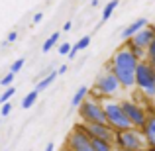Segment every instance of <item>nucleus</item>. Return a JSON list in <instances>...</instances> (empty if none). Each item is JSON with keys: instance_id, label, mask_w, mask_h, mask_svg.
Segmentation results:
<instances>
[{"instance_id": "34", "label": "nucleus", "mask_w": 155, "mask_h": 151, "mask_svg": "<svg viewBox=\"0 0 155 151\" xmlns=\"http://www.w3.org/2000/svg\"><path fill=\"white\" fill-rule=\"evenodd\" d=\"M151 28H153V31H155V22H153V26H151Z\"/></svg>"}, {"instance_id": "7", "label": "nucleus", "mask_w": 155, "mask_h": 151, "mask_svg": "<svg viewBox=\"0 0 155 151\" xmlns=\"http://www.w3.org/2000/svg\"><path fill=\"white\" fill-rule=\"evenodd\" d=\"M122 108H124L126 116H128V120L132 122L134 128L143 130L145 122H147V116H149L147 108H143V106L136 104V102H132V100H122Z\"/></svg>"}, {"instance_id": "28", "label": "nucleus", "mask_w": 155, "mask_h": 151, "mask_svg": "<svg viewBox=\"0 0 155 151\" xmlns=\"http://www.w3.org/2000/svg\"><path fill=\"white\" fill-rule=\"evenodd\" d=\"M43 20V14L41 12H38V14H34V24H39Z\"/></svg>"}, {"instance_id": "25", "label": "nucleus", "mask_w": 155, "mask_h": 151, "mask_svg": "<svg viewBox=\"0 0 155 151\" xmlns=\"http://www.w3.org/2000/svg\"><path fill=\"white\" fill-rule=\"evenodd\" d=\"M71 51H73V45H71V43H67V41L59 47V53H61V55H71Z\"/></svg>"}, {"instance_id": "19", "label": "nucleus", "mask_w": 155, "mask_h": 151, "mask_svg": "<svg viewBox=\"0 0 155 151\" xmlns=\"http://www.w3.org/2000/svg\"><path fill=\"white\" fill-rule=\"evenodd\" d=\"M57 39H59V31H53V34L49 35V38H47L45 41H43V45H41V51H43V53H47V51H49L51 47L57 43Z\"/></svg>"}, {"instance_id": "37", "label": "nucleus", "mask_w": 155, "mask_h": 151, "mask_svg": "<svg viewBox=\"0 0 155 151\" xmlns=\"http://www.w3.org/2000/svg\"><path fill=\"white\" fill-rule=\"evenodd\" d=\"M153 102H155V96H153Z\"/></svg>"}, {"instance_id": "30", "label": "nucleus", "mask_w": 155, "mask_h": 151, "mask_svg": "<svg viewBox=\"0 0 155 151\" xmlns=\"http://www.w3.org/2000/svg\"><path fill=\"white\" fill-rule=\"evenodd\" d=\"M43 151H55V143H53V141H49V143L45 145V149Z\"/></svg>"}, {"instance_id": "1", "label": "nucleus", "mask_w": 155, "mask_h": 151, "mask_svg": "<svg viewBox=\"0 0 155 151\" xmlns=\"http://www.w3.org/2000/svg\"><path fill=\"white\" fill-rule=\"evenodd\" d=\"M137 65H140V61L134 57V53L128 49V45H122L112 53V59L108 61L106 69L118 77V80L124 88H134L136 87Z\"/></svg>"}, {"instance_id": "36", "label": "nucleus", "mask_w": 155, "mask_h": 151, "mask_svg": "<svg viewBox=\"0 0 155 151\" xmlns=\"http://www.w3.org/2000/svg\"><path fill=\"white\" fill-rule=\"evenodd\" d=\"M147 149H149V147H147ZM149 151H155V149H149Z\"/></svg>"}, {"instance_id": "26", "label": "nucleus", "mask_w": 155, "mask_h": 151, "mask_svg": "<svg viewBox=\"0 0 155 151\" xmlns=\"http://www.w3.org/2000/svg\"><path fill=\"white\" fill-rule=\"evenodd\" d=\"M10 112H12V104H10V102H8V104H2V110H0L2 118H4V116H8Z\"/></svg>"}, {"instance_id": "2", "label": "nucleus", "mask_w": 155, "mask_h": 151, "mask_svg": "<svg viewBox=\"0 0 155 151\" xmlns=\"http://www.w3.org/2000/svg\"><path fill=\"white\" fill-rule=\"evenodd\" d=\"M104 112H106V124L114 130V132H128V130H134L132 122L128 120L124 108H122V102H116L112 98H106L104 102Z\"/></svg>"}, {"instance_id": "16", "label": "nucleus", "mask_w": 155, "mask_h": 151, "mask_svg": "<svg viewBox=\"0 0 155 151\" xmlns=\"http://www.w3.org/2000/svg\"><path fill=\"white\" fill-rule=\"evenodd\" d=\"M92 143V149L94 151H114L116 145L110 143V141H104V140H91Z\"/></svg>"}, {"instance_id": "18", "label": "nucleus", "mask_w": 155, "mask_h": 151, "mask_svg": "<svg viewBox=\"0 0 155 151\" xmlns=\"http://www.w3.org/2000/svg\"><path fill=\"white\" fill-rule=\"evenodd\" d=\"M38 96H39V92L34 88V90H31L30 94H26V98L22 100V108H26V110H28V108H31V106L38 102Z\"/></svg>"}, {"instance_id": "5", "label": "nucleus", "mask_w": 155, "mask_h": 151, "mask_svg": "<svg viewBox=\"0 0 155 151\" xmlns=\"http://www.w3.org/2000/svg\"><path fill=\"white\" fill-rule=\"evenodd\" d=\"M114 145L120 151H141L145 143V137L141 130H128V132H118L114 137Z\"/></svg>"}, {"instance_id": "21", "label": "nucleus", "mask_w": 155, "mask_h": 151, "mask_svg": "<svg viewBox=\"0 0 155 151\" xmlns=\"http://www.w3.org/2000/svg\"><path fill=\"white\" fill-rule=\"evenodd\" d=\"M16 94V90H14V87H10V88H6V90L2 92V96H0V104H8V100L12 98V96Z\"/></svg>"}, {"instance_id": "35", "label": "nucleus", "mask_w": 155, "mask_h": 151, "mask_svg": "<svg viewBox=\"0 0 155 151\" xmlns=\"http://www.w3.org/2000/svg\"><path fill=\"white\" fill-rule=\"evenodd\" d=\"M141 151H149V149H141Z\"/></svg>"}, {"instance_id": "32", "label": "nucleus", "mask_w": 155, "mask_h": 151, "mask_svg": "<svg viewBox=\"0 0 155 151\" xmlns=\"http://www.w3.org/2000/svg\"><path fill=\"white\" fill-rule=\"evenodd\" d=\"M91 6H92V8H98V6H100V2H98V0H92Z\"/></svg>"}, {"instance_id": "27", "label": "nucleus", "mask_w": 155, "mask_h": 151, "mask_svg": "<svg viewBox=\"0 0 155 151\" xmlns=\"http://www.w3.org/2000/svg\"><path fill=\"white\" fill-rule=\"evenodd\" d=\"M16 39H18V31H10V34H8V38H6V41L8 43H14Z\"/></svg>"}, {"instance_id": "6", "label": "nucleus", "mask_w": 155, "mask_h": 151, "mask_svg": "<svg viewBox=\"0 0 155 151\" xmlns=\"http://www.w3.org/2000/svg\"><path fill=\"white\" fill-rule=\"evenodd\" d=\"M136 87L145 96L153 98L155 96V67L149 65L147 61H141L136 71Z\"/></svg>"}, {"instance_id": "20", "label": "nucleus", "mask_w": 155, "mask_h": 151, "mask_svg": "<svg viewBox=\"0 0 155 151\" xmlns=\"http://www.w3.org/2000/svg\"><path fill=\"white\" fill-rule=\"evenodd\" d=\"M118 4H120L118 0H112V2H108V4H106V6H104V10H102V22L110 20V16H112V12L118 8Z\"/></svg>"}, {"instance_id": "13", "label": "nucleus", "mask_w": 155, "mask_h": 151, "mask_svg": "<svg viewBox=\"0 0 155 151\" xmlns=\"http://www.w3.org/2000/svg\"><path fill=\"white\" fill-rule=\"evenodd\" d=\"M88 98V88L87 87H81L79 90L73 94V100H71V106L73 108H81V104H83L84 100Z\"/></svg>"}, {"instance_id": "24", "label": "nucleus", "mask_w": 155, "mask_h": 151, "mask_svg": "<svg viewBox=\"0 0 155 151\" xmlns=\"http://www.w3.org/2000/svg\"><path fill=\"white\" fill-rule=\"evenodd\" d=\"M24 63H26V61L24 59H18V61H14V63H12V67H10V73H18V71H22V67H24Z\"/></svg>"}, {"instance_id": "15", "label": "nucleus", "mask_w": 155, "mask_h": 151, "mask_svg": "<svg viewBox=\"0 0 155 151\" xmlns=\"http://www.w3.org/2000/svg\"><path fill=\"white\" fill-rule=\"evenodd\" d=\"M57 75H59V73H57V71H51V73H49V75H47V77H45V79H41V80H39V83H38V84H35V90H38V92H41V90H45V88H47V87H49V84L53 83V80H55V79H57Z\"/></svg>"}, {"instance_id": "33", "label": "nucleus", "mask_w": 155, "mask_h": 151, "mask_svg": "<svg viewBox=\"0 0 155 151\" xmlns=\"http://www.w3.org/2000/svg\"><path fill=\"white\" fill-rule=\"evenodd\" d=\"M61 151H71V149H67V147H63V149H61Z\"/></svg>"}, {"instance_id": "22", "label": "nucleus", "mask_w": 155, "mask_h": 151, "mask_svg": "<svg viewBox=\"0 0 155 151\" xmlns=\"http://www.w3.org/2000/svg\"><path fill=\"white\" fill-rule=\"evenodd\" d=\"M14 73H8V75H4L2 79H0V84H2V87H6V88H10L12 87V83H14Z\"/></svg>"}, {"instance_id": "10", "label": "nucleus", "mask_w": 155, "mask_h": 151, "mask_svg": "<svg viewBox=\"0 0 155 151\" xmlns=\"http://www.w3.org/2000/svg\"><path fill=\"white\" fill-rule=\"evenodd\" d=\"M153 41H155V31H153L151 26L143 28V30H141L137 35H134V38L130 39V43H134V45L141 47V49H145V51H147V47L151 45Z\"/></svg>"}, {"instance_id": "29", "label": "nucleus", "mask_w": 155, "mask_h": 151, "mask_svg": "<svg viewBox=\"0 0 155 151\" xmlns=\"http://www.w3.org/2000/svg\"><path fill=\"white\" fill-rule=\"evenodd\" d=\"M67 69H69L67 65H61V67L57 69V73H59V75H65V73H67Z\"/></svg>"}, {"instance_id": "17", "label": "nucleus", "mask_w": 155, "mask_h": 151, "mask_svg": "<svg viewBox=\"0 0 155 151\" xmlns=\"http://www.w3.org/2000/svg\"><path fill=\"white\" fill-rule=\"evenodd\" d=\"M126 45H128V49L134 53V57H136V59L140 61V63H141V61H147V51H145V49H141V47L134 45V43H130V41L126 43Z\"/></svg>"}, {"instance_id": "3", "label": "nucleus", "mask_w": 155, "mask_h": 151, "mask_svg": "<svg viewBox=\"0 0 155 151\" xmlns=\"http://www.w3.org/2000/svg\"><path fill=\"white\" fill-rule=\"evenodd\" d=\"M122 84L120 80H118V77L114 75L112 71H108V69H104L102 73H100L98 77H96V83H94V90H92L91 96H96L98 94L102 100L106 98H114V96L118 94V92L122 90Z\"/></svg>"}, {"instance_id": "23", "label": "nucleus", "mask_w": 155, "mask_h": 151, "mask_svg": "<svg viewBox=\"0 0 155 151\" xmlns=\"http://www.w3.org/2000/svg\"><path fill=\"white\" fill-rule=\"evenodd\" d=\"M147 63L155 67V41H153L151 45L147 47Z\"/></svg>"}, {"instance_id": "12", "label": "nucleus", "mask_w": 155, "mask_h": 151, "mask_svg": "<svg viewBox=\"0 0 155 151\" xmlns=\"http://www.w3.org/2000/svg\"><path fill=\"white\" fill-rule=\"evenodd\" d=\"M147 26H149V24H147V20H145V18H137V20H134V22L130 24V26L126 28V30L122 31L120 35H122V39L130 41V39H132L134 35H137L141 30H143V28H147Z\"/></svg>"}, {"instance_id": "8", "label": "nucleus", "mask_w": 155, "mask_h": 151, "mask_svg": "<svg viewBox=\"0 0 155 151\" xmlns=\"http://www.w3.org/2000/svg\"><path fill=\"white\" fill-rule=\"evenodd\" d=\"M65 147L71 149V151H94L92 149V143H91V137L84 133L81 124H77L73 128V132L67 136V145Z\"/></svg>"}, {"instance_id": "14", "label": "nucleus", "mask_w": 155, "mask_h": 151, "mask_svg": "<svg viewBox=\"0 0 155 151\" xmlns=\"http://www.w3.org/2000/svg\"><path fill=\"white\" fill-rule=\"evenodd\" d=\"M88 45H91V35H83V38H81L79 41H77L75 45H73V51H71V55H69V57H71V59H75L77 53L83 51V49H87Z\"/></svg>"}, {"instance_id": "11", "label": "nucleus", "mask_w": 155, "mask_h": 151, "mask_svg": "<svg viewBox=\"0 0 155 151\" xmlns=\"http://www.w3.org/2000/svg\"><path fill=\"white\" fill-rule=\"evenodd\" d=\"M143 137H145V143H147L149 149H155V110H151L147 116V122L143 126Z\"/></svg>"}, {"instance_id": "4", "label": "nucleus", "mask_w": 155, "mask_h": 151, "mask_svg": "<svg viewBox=\"0 0 155 151\" xmlns=\"http://www.w3.org/2000/svg\"><path fill=\"white\" fill-rule=\"evenodd\" d=\"M79 116L83 120V124H106V112H104L102 100H96V98L88 96L81 104Z\"/></svg>"}, {"instance_id": "9", "label": "nucleus", "mask_w": 155, "mask_h": 151, "mask_svg": "<svg viewBox=\"0 0 155 151\" xmlns=\"http://www.w3.org/2000/svg\"><path fill=\"white\" fill-rule=\"evenodd\" d=\"M81 128L84 130L91 140H104L114 143V137H116V132L110 128L108 124H81Z\"/></svg>"}, {"instance_id": "31", "label": "nucleus", "mask_w": 155, "mask_h": 151, "mask_svg": "<svg viewBox=\"0 0 155 151\" xmlns=\"http://www.w3.org/2000/svg\"><path fill=\"white\" fill-rule=\"evenodd\" d=\"M71 30V22H65V26H63V31H69Z\"/></svg>"}]
</instances>
